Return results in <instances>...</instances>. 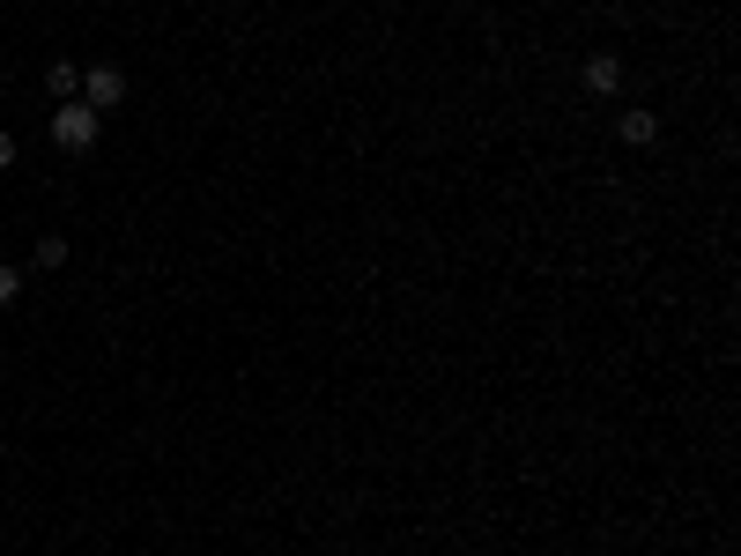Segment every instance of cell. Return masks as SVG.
<instances>
[{"mask_svg": "<svg viewBox=\"0 0 741 556\" xmlns=\"http://www.w3.org/2000/svg\"><path fill=\"white\" fill-rule=\"evenodd\" d=\"M23 298V267H0V304H15Z\"/></svg>", "mask_w": 741, "mask_h": 556, "instance_id": "cell-7", "label": "cell"}, {"mask_svg": "<svg viewBox=\"0 0 741 556\" xmlns=\"http://www.w3.org/2000/svg\"><path fill=\"white\" fill-rule=\"evenodd\" d=\"M52 267H67V238H38V275H52Z\"/></svg>", "mask_w": 741, "mask_h": 556, "instance_id": "cell-6", "label": "cell"}, {"mask_svg": "<svg viewBox=\"0 0 741 556\" xmlns=\"http://www.w3.org/2000/svg\"><path fill=\"white\" fill-rule=\"evenodd\" d=\"M616 134H623V141H630V149H653V141H660V119H653V112H645V104H630V112H623V119H616Z\"/></svg>", "mask_w": 741, "mask_h": 556, "instance_id": "cell-4", "label": "cell"}, {"mask_svg": "<svg viewBox=\"0 0 741 556\" xmlns=\"http://www.w3.org/2000/svg\"><path fill=\"white\" fill-rule=\"evenodd\" d=\"M97 127H104V112H89V104H60V112H52V141L75 149V156L97 141Z\"/></svg>", "mask_w": 741, "mask_h": 556, "instance_id": "cell-1", "label": "cell"}, {"mask_svg": "<svg viewBox=\"0 0 741 556\" xmlns=\"http://www.w3.org/2000/svg\"><path fill=\"white\" fill-rule=\"evenodd\" d=\"M120 97H126V75H120V67H89V75H83V104H89V112H112Z\"/></svg>", "mask_w": 741, "mask_h": 556, "instance_id": "cell-2", "label": "cell"}, {"mask_svg": "<svg viewBox=\"0 0 741 556\" xmlns=\"http://www.w3.org/2000/svg\"><path fill=\"white\" fill-rule=\"evenodd\" d=\"M45 89H52V97H75V89H83V67H75V60H52V67H45Z\"/></svg>", "mask_w": 741, "mask_h": 556, "instance_id": "cell-5", "label": "cell"}, {"mask_svg": "<svg viewBox=\"0 0 741 556\" xmlns=\"http://www.w3.org/2000/svg\"><path fill=\"white\" fill-rule=\"evenodd\" d=\"M8 164H15V134L0 127V172H8Z\"/></svg>", "mask_w": 741, "mask_h": 556, "instance_id": "cell-8", "label": "cell"}, {"mask_svg": "<svg viewBox=\"0 0 741 556\" xmlns=\"http://www.w3.org/2000/svg\"><path fill=\"white\" fill-rule=\"evenodd\" d=\"M578 83L593 89V97H616V89H623V60H616V52H593V60L578 67Z\"/></svg>", "mask_w": 741, "mask_h": 556, "instance_id": "cell-3", "label": "cell"}]
</instances>
